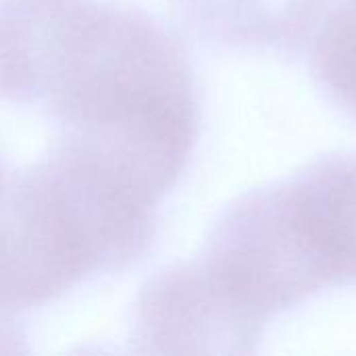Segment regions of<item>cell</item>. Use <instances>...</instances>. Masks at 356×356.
I'll return each mask as SVG.
<instances>
[{
    "mask_svg": "<svg viewBox=\"0 0 356 356\" xmlns=\"http://www.w3.org/2000/svg\"><path fill=\"white\" fill-rule=\"evenodd\" d=\"M0 100L138 169L163 196L192 159L200 108L173 33L115 0H0Z\"/></svg>",
    "mask_w": 356,
    "mask_h": 356,
    "instance_id": "6da1fadb",
    "label": "cell"
},
{
    "mask_svg": "<svg viewBox=\"0 0 356 356\" xmlns=\"http://www.w3.org/2000/svg\"><path fill=\"white\" fill-rule=\"evenodd\" d=\"M163 196L83 142L56 144L0 184V323L146 254Z\"/></svg>",
    "mask_w": 356,
    "mask_h": 356,
    "instance_id": "7a4b0ae2",
    "label": "cell"
},
{
    "mask_svg": "<svg viewBox=\"0 0 356 356\" xmlns=\"http://www.w3.org/2000/svg\"><path fill=\"white\" fill-rule=\"evenodd\" d=\"M265 325L236 311L194 261L152 275L136 298L131 348L150 355H252Z\"/></svg>",
    "mask_w": 356,
    "mask_h": 356,
    "instance_id": "3957f363",
    "label": "cell"
},
{
    "mask_svg": "<svg viewBox=\"0 0 356 356\" xmlns=\"http://www.w3.org/2000/svg\"><path fill=\"white\" fill-rule=\"evenodd\" d=\"M296 225L330 286L356 282V154L317 159L282 179Z\"/></svg>",
    "mask_w": 356,
    "mask_h": 356,
    "instance_id": "277c9868",
    "label": "cell"
},
{
    "mask_svg": "<svg viewBox=\"0 0 356 356\" xmlns=\"http://www.w3.org/2000/svg\"><path fill=\"white\" fill-rule=\"evenodd\" d=\"M317 0H175L186 25L221 46L302 40Z\"/></svg>",
    "mask_w": 356,
    "mask_h": 356,
    "instance_id": "5b68a950",
    "label": "cell"
},
{
    "mask_svg": "<svg viewBox=\"0 0 356 356\" xmlns=\"http://www.w3.org/2000/svg\"><path fill=\"white\" fill-rule=\"evenodd\" d=\"M305 33L317 81L356 117V0H317Z\"/></svg>",
    "mask_w": 356,
    "mask_h": 356,
    "instance_id": "8992f818",
    "label": "cell"
},
{
    "mask_svg": "<svg viewBox=\"0 0 356 356\" xmlns=\"http://www.w3.org/2000/svg\"><path fill=\"white\" fill-rule=\"evenodd\" d=\"M23 340L21 332L15 325L0 323V353H19V342Z\"/></svg>",
    "mask_w": 356,
    "mask_h": 356,
    "instance_id": "52a82bcc",
    "label": "cell"
},
{
    "mask_svg": "<svg viewBox=\"0 0 356 356\" xmlns=\"http://www.w3.org/2000/svg\"><path fill=\"white\" fill-rule=\"evenodd\" d=\"M4 175H6V169H4V165H2V161H0V184H2V179H4Z\"/></svg>",
    "mask_w": 356,
    "mask_h": 356,
    "instance_id": "ba28073f",
    "label": "cell"
}]
</instances>
